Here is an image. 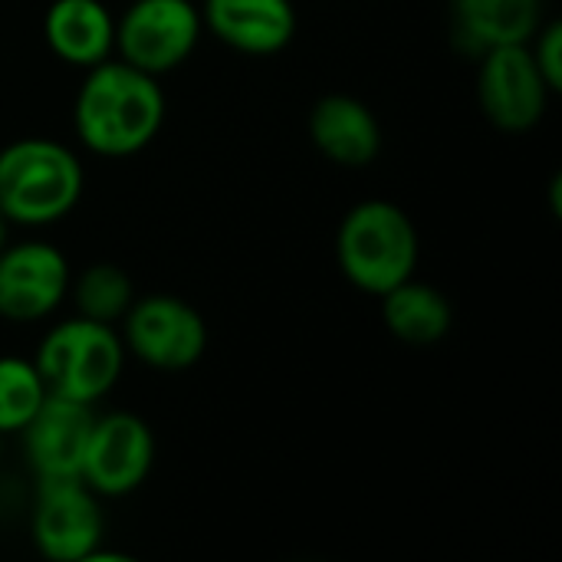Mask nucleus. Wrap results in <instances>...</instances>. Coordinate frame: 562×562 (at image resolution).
I'll use <instances>...</instances> for the list:
<instances>
[{
	"mask_svg": "<svg viewBox=\"0 0 562 562\" xmlns=\"http://www.w3.org/2000/svg\"><path fill=\"white\" fill-rule=\"evenodd\" d=\"M72 102V132L99 158H132L145 151L165 125V89L119 56L82 69Z\"/></svg>",
	"mask_w": 562,
	"mask_h": 562,
	"instance_id": "obj_1",
	"label": "nucleus"
},
{
	"mask_svg": "<svg viewBox=\"0 0 562 562\" xmlns=\"http://www.w3.org/2000/svg\"><path fill=\"white\" fill-rule=\"evenodd\" d=\"M422 240L405 207L385 198L352 204L336 231L339 273L362 293L382 296L402 280L415 277Z\"/></svg>",
	"mask_w": 562,
	"mask_h": 562,
	"instance_id": "obj_2",
	"label": "nucleus"
},
{
	"mask_svg": "<svg viewBox=\"0 0 562 562\" xmlns=\"http://www.w3.org/2000/svg\"><path fill=\"white\" fill-rule=\"evenodd\" d=\"M79 155L56 138H16L0 148V214L13 227H49L82 198Z\"/></svg>",
	"mask_w": 562,
	"mask_h": 562,
	"instance_id": "obj_3",
	"label": "nucleus"
},
{
	"mask_svg": "<svg viewBox=\"0 0 562 562\" xmlns=\"http://www.w3.org/2000/svg\"><path fill=\"white\" fill-rule=\"evenodd\" d=\"M125 359L119 326L69 316L43 333L33 366L49 395L95 405L119 385Z\"/></svg>",
	"mask_w": 562,
	"mask_h": 562,
	"instance_id": "obj_4",
	"label": "nucleus"
},
{
	"mask_svg": "<svg viewBox=\"0 0 562 562\" xmlns=\"http://www.w3.org/2000/svg\"><path fill=\"white\" fill-rule=\"evenodd\" d=\"M125 356H135L155 372H184L207 352L204 316L175 293L135 296L119 323Z\"/></svg>",
	"mask_w": 562,
	"mask_h": 562,
	"instance_id": "obj_5",
	"label": "nucleus"
},
{
	"mask_svg": "<svg viewBox=\"0 0 562 562\" xmlns=\"http://www.w3.org/2000/svg\"><path fill=\"white\" fill-rule=\"evenodd\" d=\"M201 36V7L191 0H132L115 16V56L158 79L184 66Z\"/></svg>",
	"mask_w": 562,
	"mask_h": 562,
	"instance_id": "obj_6",
	"label": "nucleus"
},
{
	"mask_svg": "<svg viewBox=\"0 0 562 562\" xmlns=\"http://www.w3.org/2000/svg\"><path fill=\"white\" fill-rule=\"evenodd\" d=\"M30 537L40 557L53 562H89L105 537L99 494L82 477L36 481Z\"/></svg>",
	"mask_w": 562,
	"mask_h": 562,
	"instance_id": "obj_7",
	"label": "nucleus"
},
{
	"mask_svg": "<svg viewBox=\"0 0 562 562\" xmlns=\"http://www.w3.org/2000/svg\"><path fill=\"white\" fill-rule=\"evenodd\" d=\"M155 468V435L132 412H105L92 418L79 477L99 497L135 494Z\"/></svg>",
	"mask_w": 562,
	"mask_h": 562,
	"instance_id": "obj_8",
	"label": "nucleus"
},
{
	"mask_svg": "<svg viewBox=\"0 0 562 562\" xmlns=\"http://www.w3.org/2000/svg\"><path fill=\"white\" fill-rule=\"evenodd\" d=\"M550 86L540 76L530 46L510 43L481 53L477 66V102L484 119L510 135L530 132L547 115Z\"/></svg>",
	"mask_w": 562,
	"mask_h": 562,
	"instance_id": "obj_9",
	"label": "nucleus"
},
{
	"mask_svg": "<svg viewBox=\"0 0 562 562\" xmlns=\"http://www.w3.org/2000/svg\"><path fill=\"white\" fill-rule=\"evenodd\" d=\"M69 260L49 240H16L0 250V319L40 323L69 293Z\"/></svg>",
	"mask_w": 562,
	"mask_h": 562,
	"instance_id": "obj_10",
	"label": "nucleus"
},
{
	"mask_svg": "<svg viewBox=\"0 0 562 562\" xmlns=\"http://www.w3.org/2000/svg\"><path fill=\"white\" fill-rule=\"evenodd\" d=\"M95 408L82 402H69L59 395H46L40 412L23 425V458L36 481L53 477H79L82 451L89 441Z\"/></svg>",
	"mask_w": 562,
	"mask_h": 562,
	"instance_id": "obj_11",
	"label": "nucleus"
},
{
	"mask_svg": "<svg viewBox=\"0 0 562 562\" xmlns=\"http://www.w3.org/2000/svg\"><path fill=\"white\" fill-rule=\"evenodd\" d=\"M201 23L234 53L277 56L293 43L300 16L293 0H201Z\"/></svg>",
	"mask_w": 562,
	"mask_h": 562,
	"instance_id": "obj_12",
	"label": "nucleus"
},
{
	"mask_svg": "<svg viewBox=\"0 0 562 562\" xmlns=\"http://www.w3.org/2000/svg\"><path fill=\"white\" fill-rule=\"evenodd\" d=\"M310 142L339 168H369L382 155V122L362 99L329 92L310 109Z\"/></svg>",
	"mask_w": 562,
	"mask_h": 562,
	"instance_id": "obj_13",
	"label": "nucleus"
},
{
	"mask_svg": "<svg viewBox=\"0 0 562 562\" xmlns=\"http://www.w3.org/2000/svg\"><path fill=\"white\" fill-rule=\"evenodd\" d=\"M43 40L66 66H99L115 56V13L102 0H53L43 13Z\"/></svg>",
	"mask_w": 562,
	"mask_h": 562,
	"instance_id": "obj_14",
	"label": "nucleus"
},
{
	"mask_svg": "<svg viewBox=\"0 0 562 562\" xmlns=\"http://www.w3.org/2000/svg\"><path fill=\"white\" fill-rule=\"evenodd\" d=\"M454 33L474 49L530 43L543 23V0H451Z\"/></svg>",
	"mask_w": 562,
	"mask_h": 562,
	"instance_id": "obj_15",
	"label": "nucleus"
},
{
	"mask_svg": "<svg viewBox=\"0 0 562 562\" xmlns=\"http://www.w3.org/2000/svg\"><path fill=\"white\" fill-rule=\"evenodd\" d=\"M379 306H382L385 329L398 342L415 346V349L441 342L454 326L451 300L438 286L425 283V280H415V277L402 280L392 290H385L379 296Z\"/></svg>",
	"mask_w": 562,
	"mask_h": 562,
	"instance_id": "obj_16",
	"label": "nucleus"
},
{
	"mask_svg": "<svg viewBox=\"0 0 562 562\" xmlns=\"http://www.w3.org/2000/svg\"><path fill=\"white\" fill-rule=\"evenodd\" d=\"M76 316L115 326L135 303V283L119 263H89L76 277H69V293Z\"/></svg>",
	"mask_w": 562,
	"mask_h": 562,
	"instance_id": "obj_17",
	"label": "nucleus"
},
{
	"mask_svg": "<svg viewBox=\"0 0 562 562\" xmlns=\"http://www.w3.org/2000/svg\"><path fill=\"white\" fill-rule=\"evenodd\" d=\"M46 382L33 359L0 356V435H20L46 402Z\"/></svg>",
	"mask_w": 562,
	"mask_h": 562,
	"instance_id": "obj_18",
	"label": "nucleus"
},
{
	"mask_svg": "<svg viewBox=\"0 0 562 562\" xmlns=\"http://www.w3.org/2000/svg\"><path fill=\"white\" fill-rule=\"evenodd\" d=\"M530 56L540 69V76L547 79L550 92H560L562 89V23L560 20H550V23H540V30L530 36Z\"/></svg>",
	"mask_w": 562,
	"mask_h": 562,
	"instance_id": "obj_19",
	"label": "nucleus"
},
{
	"mask_svg": "<svg viewBox=\"0 0 562 562\" xmlns=\"http://www.w3.org/2000/svg\"><path fill=\"white\" fill-rule=\"evenodd\" d=\"M10 227H13V224H10V221H7V217L0 214V250H3L7 244H10Z\"/></svg>",
	"mask_w": 562,
	"mask_h": 562,
	"instance_id": "obj_20",
	"label": "nucleus"
}]
</instances>
